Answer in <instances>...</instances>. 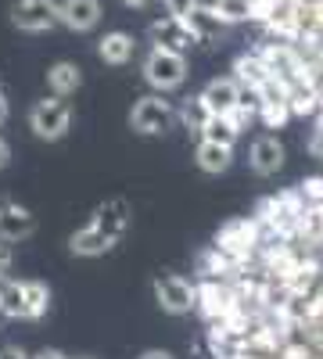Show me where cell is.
<instances>
[{
  "label": "cell",
  "mask_w": 323,
  "mask_h": 359,
  "mask_svg": "<svg viewBox=\"0 0 323 359\" xmlns=\"http://www.w3.org/2000/svg\"><path fill=\"white\" fill-rule=\"evenodd\" d=\"M162 4H165V11H169V15H180V18H184V15L198 4V0H162Z\"/></svg>",
  "instance_id": "26"
},
{
  "label": "cell",
  "mask_w": 323,
  "mask_h": 359,
  "mask_svg": "<svg viewBox=\"0 0 323 359\" xmlns=\"http://www.w3.org/2000/svg\"><path fill=\"white\" fill-rule=\"evenodd\" d=\"M130 219H133L130 201H126V198H108L104 205H97V212H94L90 223L108 237L111 245H119L123 237H126V230H130Z\"/></svg>",
  "instance_id": "9"
},
{
  "label": "cell",
  "mask_w": 323,
  "mask_h": 359,
  "mask_svg": "<svg viewBox=\"0 0 323 359\" xmlns=\"http://www.w3.org/2000/svg\"><path fill=\"white\" fill-rule=\"evenodd\" d=\"M309 151H312L316 158H323V118L316 123V130H312V137H309Z\"/></svg>",
  "instance_id": "27"
},
{
  "label": "cell",
  "mask_w": 323,
  "mask_h": 359,
  "mask_svg": "<svg viewBox=\"0 0 323 359\" xmlns=\"http://www.w3.org/2000/svg\"><path fill=\"white\" fill-rule=\"evenodd\" d=\"M238 137H241V130L230 123V115H212L201 130V140H216V144H226V147L238 144Z\"/></svg>",
  "instance_id": "21"
},
{
  "label": "cell",
  "mask_w": 323,
  "mask_h": 359,
  "mask_svg": "<svg viewBox=\"0 0 323 359\" xmlns=\"http://www.w3.org/2000/svg\"><path fill=\"white\" fill-rule=\"evenodd\" d=\"M62 25L72 29V33H90V29L101 22V0H62Z\"/></svg>",
  "instance_id": "10"
},
{
  "label": "cell",
  "mask_w": 323,
  "mask_h": 359,
  "mask_svg": "<svg viewBox=\"0 0 323 359\" xmlns=\"http://www.w3.org/2000/svg\"><path fill=\"white\" fill-rule=\"evenodd\" d=\"M259 118H262L270 130H280L287 118H291V108H287V101H266V104L259 108Z\"/></svg>",
  "instance_id": "25"
},
{
  "label": "cell",
  "mask_w": 323,
  "mask_h": 359,
  "mask_svg": "<svg viewBox=\"0 0 323 359\" xmlns=\"http://www.w3.org/2000/svg\"><path fill=\"white\" fill-rule=\"evenodd\" d=\"M8 158H11V147H8L4 140H0V169H4V165H8Z\"/></svg>",
  "instance_id": "32"
},
{
  "label": "cell",
  "mask_w": 323,
  "mask_h": 359,
  "mask_svg": "<svg viewBox=\"0 0 323 359\" xmlns=\"http://www.w3.org/2000/svg\"><path fill=\"white\" fill-rule=\"evenodd\" d=\"M155 298L165 313L184 316L198 306V287L184 277H176V273H162V277H155Z\"/></svg>",
  "instance_id": "6"
},
{
  "label": "cell",
  "mask_w": 323,
  "mask_h": 359,
  "mask_svg": "<svg viewBox=\"0 0 323 359\" xmlns=\"http://www.w3.org/2000/svg\"><path fill=\"white\" fill-rule=\"evenodd\" d=\"M47 86H50V94L69 97V94H76V90L83 86V69L72 65V62H57V65L47 69Z\"/></svg>",
  "instance_id": "19"
},
{
  "label": "cell",
  "mask_w": 323,
  "mask_h": 359,
  "mask_svg": "<svg viewBox=\"0 0 323 359\" xmlns=\"http://www.w3.org/2000/svg\"><path fill=\"white\" fill-rule=\"evenodd\" d=\"M123 4H126V8H148L151 0H123Z\"/></svg>",
  "instance_id": "34"
},
{
  "label": "cell",
  "mask_w": 323,
  "mask_h": 359,
  "mask_svg": "<svg viewBox=\"0 0 323 359\" xmlns=\"http://www.w3.org/2000/svg\"><path fill=\"white\" fill-rule=\"evenodd\" d=\"M69 248H72V255H83V259H94V255H104V252H111L115 245L108 241V237L94 226V223H86L83 230H76L72 237H69Z\"/></svg>",
  "instance_id": "16"
},
{
  "label": "cell",
  "mask_w": 323,
  "mask_h": 359,
  "mask_svg": "<svg viewBox=\"0 0 323 359\" xmlns=\"http://www.w3.org/2000/svg\"><path fill=\"white\" fill-rule=\"evenodd\" d=\"M0 359H29L22 348H15V345H8V348H0Z\"/></svg>",
  "instance_id": "29"
},
{
  "label": "cell",
  "mask_w": 323,
  "mask_h": 359,
  "mask_svg": "<svg viewBox=\"0 0 323 359\" xmlns=\"http://www.w3.org/2000/svg\"><path fill=\"white\" fill-rule=\"evenodd\" d=\"M248 165H252L259 176H273V172H280V165H284V144H280L277 137H259V140L252 144Z\"/></svg>",
  "instance_id": "14"
},
{
  "label": "cell",
  "mask_w": 323,
  "mask_h": 359,
  "mask_svg": "<svg viewBox=\"0 0 323 359\" xmlns=\"http://www.w3.org/2000/svg\"><path fill=\"white\" fill-rule=\"evenodd\" d=\"M184 22L194 29V36H198L201 43H205V40H219V36L226 33V29H230V25L216 15V8H212V4H201V0H198V4L184 15Z\"/></svg>",
  "instance_id": "13"
},
{
  "label": "cell",
  "mask_w": 323,
  "mask_h": 359,
  "mask_svg": "<svg viewBox=\"0 0 323 359\" xmlns=\"http://www.w3.org/2000/svg\"><path fill=\"white\" fill-rule=\"evenodd\" d=\"M4 123H8V94L0 90V126H4Z\"/></svg>",
  "instance_id": "30"
},
{
  "label": "cell",
  "mask_w": 323,
  "mask_h": 359,
  "mask_svg": "<svg viewBox=\"0 0 323 359\" xmlns=\"http://www.w3.org/2000/svg\"><path fill=\"white\" fill-rule=\"evenodd\" d=\"M62 0H18L11 8V22L22 33H47V29L62 25Z\"/></svg>",
  "instance_id": "4"
},
{
  "label": "cell",
  "mask_w": 323,
  "mask_h": 359,
  "mask_svg": "<svg viewBox=\"0 0 323 359\" xmlns=\"http://www.w3.org/2000/svg\"><path fill=\"white\" fill-rule=\"evenodd\" d=\"M33 230H36V219L25 205L0 201V237H4V241H22V237H29Z\"/></svg>",
  "instance_id": "11"
},
{
  "label": "cell",
  "mask_w": 323,
  "mask_h": 359,
  "mask_svg": "<svg viewBox=\"0 0 323 359\" xmlns=\"http://www.w3.org/2000/svg\"><path fill=\"white\" fill-rule=\"evenodd\" d=\"M262 245V226L255 216H241V219H226L219 230H216V248L230 259H238V262H252L255 252Z\"/></svg>",
  "instance_id": "1"
},
{
  "label": "cell",
  "mask_w": 323,
  "mask_h": 359,
  "mask_svg": "<svg viewBox=\"0 0 323 359\" xmlns=\"http://www.w3.org/2000/svg\"><path fill=\"white\" fill-rule=\"evenodd\" d=\"M194 158H198V169H201V172L219 176V172H226V169H230V162H233V147L216 144V140H201Z\"/></svg>",
  "instance_id": "18"
},
{
  "label": "cell",
  "mask_w": 323,
  "mask_h": 359,
  "mask_svg": "<svg viewBox=\"0 0 323 359\" xmlns=\"http://www.w3.org/2000/svg\"><path fill=\"white\" fill-rule=\"evenodd\" d=\"M25 302H29V320H40L50 309V291L40 280H25Z\"/></svg>",
  "instance_id": "23"
},
{
  "label": "cell",
  "mask_w": 323,
  "mask_h": 359,
  "mask_svg": "<svg viewBox=\"0 0 323 359\" xmlns=\"http://www.w3.org/2000/svg\"><path fill=\"white\" fill-rule=\"evenodd\" d=\"M212 8L226 25H238V22H252L255 0H212Z\"/></svg>",
  "instance_id": "22"
},
{
  "label": "cell",
  "mask_w": 323,
  "mask_h": 359,
  "mask_svg": "<svg viewBox=\"0 0 323 359\" xmlns=\"http://www.w3.org/2000/svg\"><path fill=\"white\" fill-rule=\"evenodd\" d=\"M270 76H273V72H270V65L259 57V50H248V54H241L238 62H233V79L241 83V90H259Z\"/></svg>",
  "instance_id": "15"
},
{
  "label": "cell",
  "mask_w": 323,
  "mask_h": 359,
  "mask_svg": "<svg viewBox=\"0 0 323 359\" xmlns=\"http://www.w3.org/2000/svg\"><path fill=\"white\" fill-rule=\"evenodd\" d=\"M148 36H151L155 47H165V50H176V54H187L194 43H201V40L194 36V29H191L184 18H180V15H169V11L148 25Z\"/></svg>",
  "instance_id": "5"
},
{
  "label": "cell",
  "mask_w": 323,
  "mask_h": 359,
  "mask_svg": "<svg viewBox=\"0 0 323 359\" xmlns=\"http://www.w3.org/2000/svg\"><path fill=\"white\" fill-rule=\"evenodd\" d=\"M140 359H172L169 352H162V348H151V352H144Z\"/></svg>",
  "instance_id": "31"
},
{
  "label": "cell",
  "mask_w": 323,
  "mask_h": 359,
  "mask_svg": "<svg viewBox=\"0 0 323 359\" xmlns=\"http://www.w3.org/2000/svg\"><path fill=\"white\" fill-rule=\"evenodd\" d=\"M8 269H11V248H8L4 237H0V277H4Z\"/></svg>",
  "instance_id": "28"
},
{
  "label": "cell",
  "mask_w": 323,
  "mask_h": 359,
  "mask_svg": "<svg viewBox=\"0 0 323 359\" xmlns=\"http://www.w3.org/2000/svg\"><path fill=\"white\" fill-rule=\"evenodd\" d=\"M180 118H184V126H187V130L201 133V130H205V123L212 118V111H209V104H205V101H201V94H198V97H191V101L180 108Z\"/></svg>",
  "instance_id": "24"
},
{
  "label": "cell",
  "mask_w": 323,
  "mask_h": 359,
  "mask_svg": "<svg viewBox=\"0 0 323 359\" xmlns=\"http://www.w3.org/2000/svg\"><path fill=\"white\" fill-rule=\"evenodd\" d=\"M36 359H65V355H62V352H54V348H43Z\"/></svg>",
  "instance_id": "33"
},
{
  "label": "cell",
  "mask_w": 323,
  "mask_h": 359,
  "mask_svg": "<svg viewBox=\"0 0 323 359\" xmlns=\"http://www.w3.org/2000/svg\"><path fill=\"white\" fill-rule=\"evenodd\" d=\"M144 79H148L155 90H176L184 79H187V57L176 54V50H165V47H155L148 57H144Z\"/></svg>",
  "instance_id": "3"
},
{
  "label": "cell",
  "mask_w": 323,
  "mask_h": 359,
  "mask_svg": "<svg viewBox=\"0 0 323 359\" xmlns=\"http://www.w3.org/2000/svg\"><path fill=\"white\" fill-rule=\"evenodd\" d=\"M29 126H33V133L40 140H62L72 126V108L65 104V97L50 94L29 108Z\"/></svg>",
  "instance_id": "2"
},
{
  "label": "cell",
  "mask_w": 323,
  "mask_h": 359,
  "mask_svg": "<svg viewBox=\"0 0 323 359\" xmlns=\"http://www.w3.org/2000/svg\"><path fill=\"white\" fill-rule=\"evenodd\" d=\"M0 313L11 320H29V302H25V280L0 287Z\"/></svg>",
  "instance_id": "20"
},
{
  "label": "cell",
  "mask_w": 323,
  "mask_h": 359,
  "mask_svg": "<svg viewBox=\"0 0 323 359\" xmlns=\"http://www.w3.org/2000/svg\"><path fill=\"white\" fill-rule=\"evenodd\" d=\"M133 50H137V43H133V36L130 33H104L101 36V43H97V54H101V62L104 65H126L130 57H133Z\"/></svg>",
  "instance_id": "17"
},
{
  "label": "cell",
  "mask_w": 323,
  "mask_h": 359,
  "mask_svg": "<svg viewBox=\"0 0 323 359\" xmlns=\"http://www.w3.org/2000/svg\"><path fill=\"white\" fill-rule=\"evenodd\" d=\"M172 118H176V111H172V104L165 97H140L133 104V111H130V126L137 133L155 137V133H165L172 126Z\"/></svg>",
  "instance_id": "7"
},
{
  "label": "cell",
  "mask_w": 323,
  "mask_h": 359,
  "mask_svg": "<svg viewBox=\"0 0 323 359\" xmlns=\"http://www.w3.org/2000/svg\"><path fill=\"white\" fill-rule=\"evenodd\" d=\"M201 101L209 104L212 115H226L233 104L241 101V83L233 79V76H223V79H212L209 86L201 90Z\"/></svg>",
  "instance_id": "12"
},
{
  "label": "cell",
  "mask_w": 323,
  "mask_h": 359,
  "mask_svg": "<svg viewBox=\"0 0 323 359\" xmlns=\"http://www.w3.org/2000/svg\"><path fill=\"white\" fill-rule=\"evenodd\" d=\"M194 309H201L209 320H223L233 309H241V302H238V294H233V284L230 280H201L198 284V306Z\"/></svg>",
  "instance_id": "8"
}]
</instances>
